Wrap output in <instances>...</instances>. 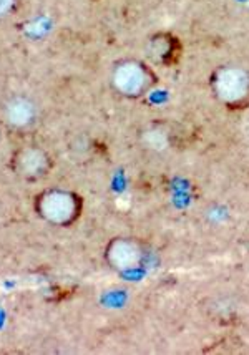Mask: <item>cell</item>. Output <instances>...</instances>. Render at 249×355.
Listing matches in <instances>:
<instances>
[{"instance_id":"2","label":"cell","mask_w":249,"mask_h":355,"mask_svg":"<svg viewBox=\"0 0 249 355\" xmlns=\"http://www.w3.org/2000/svg\"><path fill=\"white\" fill-rule=\"evenodd\" d=\"M110 82L115 92L125 98H140L155 87L156 77L146 63L126 58L113 65Z\"/></svg>"},{"instance_id":"5","label":"cell","mask_w":249,"mask_h":355,"mask_svg":"<svg viewBox=\"0 0 249 355\" xmlns=\"http://www.w3.org/2000/svg\"><path fill=\"white\" fill-rule=\"evenodd\" d=\"M143 259L141 246L130 238H115L105 248V261L113 270L128 272L137 269Z\"/></svg>"},{"instance_id":"1","label":"cell","mask_w":249,"mask_h":355,"mask_svg":"<svg viewBox=\"0 0 249 355\" xmlns=\"http://www.w3.org/2000/svg\"><path fill=\"white\" fill-rule=\"evenodd\" d=\"M33 208L42 221L55 227H70L82 216L83 200L69 189L50 188L37 194Z\"/></svg>"},{"instance_id":"7","label":"cell","mask_w":249,"mask_h":355,"mask_svg":"<svg viewBox=\"0 0 249 355\" xmlns=\"http://www.w3.org/2000/svg\"><path fill=\"white\" fill-rule=\"evenodd\" d=\"M178 42L170 33H158L150 39L151 57L162 63H170L176 57Z\"/></svg>"},{"instance_id":"3","label":"cell","mask_w":249,"mask_h":355,"mask_svg":"<svg viewBox=\"0 0 249 355\" xmlns=\"http://www.w3.org/2000/svg\"><path fill=\"white\" fill-rule=\"evenodd\" d=\"M214 96L227 108L249 105V71L241 67H221L211 77Z\"/></svg>"},{"instance_id":"6","label":"cell","mask_w":249,"mask_h":355,"mask_svg":"<svg viewBox=\"0 0 249 355\" xmlns=\"http://www.w3.org/2000/svg\"><path fill=\"white\" fill-rule=\"evenodd\" d=\"M3 116H6L7 123L14 128H25L33 121L35 108L28 100L14 98L8 101L7 107L3 108Z\"/></svg>"},{"instance_id":"4","label":"cell","mask_w":249,"mask_h":355,"mask_svg":"<svg viewBox=\"0 0 249 355\" xmlns=\"http://www.w3.org/2000/svg\"><path fill=\"white\" fill-rule=\"evenodd\" d=\"M52 158L44 148L27 145L19 148L12 156L10 166L19 178L27 181H37L47 176L52 170Z\"/></svg>"},{"instance_id":"8","label":"cell","mask_w":249,"mask_h":355,"mask_svg":"<svg viewBox=\"0 0 249 355\" xmlns=\"http://www.w3.org/2000/svg\"><path fill=\"white\" fill-rule=\"evenodd\" d=\"M15 6V0H0V19L10 14V10Z\"/></svg>"}]
</instances>
